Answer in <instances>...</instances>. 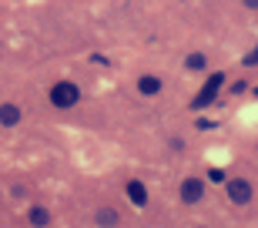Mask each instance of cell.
<instances>
[{"instance_id": "obj_1", "label": "cell", "mask_w": 258, "mask_h": 228, "mask_svg": "<svg viewBox=\"0 0 258 228\" xmlns=\"http://www.w3.org/2000/svg\"><path fill=\"white\" fill-rule=\"evenodd\" d=\"M77 101H81V87L71 84V81H60V84L50 87V104L60 107V111H67V107H74Z\"/></svg>"}, {"instance_id": "obj_2", "label": "cell", "mask_w": 258, "mask_h": 228, "mask_svg": "<svg viewBox=\"0 0 258 228\" xmlns=\"http://www.w3.org/2000/svg\"><path fill=\"white\" fill-rule=\"evenodd\" d=\"M221 84H225V74H211L208 81H205V87H201V94L191 101V107H195V111H198V107H205V104H211V101L218 97Z\"/></svg>"}, {"instance_id": "obj_3", "label": "cell", "mask_w": 258, "mask_h": 228, "mask_svg": "<svg viewBox=\"0 0 258 228\" xmlns=\"http://www.w3.org/2000/svg\"><path fill=\"white\" fill-rule=\"evenodd\" d=\"M228 201H231V205H248V201H251L248 178H231L228 181Z\"/></svg>"}, {"instance_id": "obj_4", "label": "cell", "mask_w": 258, "mask_h": 228, "mask_svg": "<svg viewBox=\"0 0 258 228\" xmlns=\"http://www.w3.org/2000/svg\"><path fill=\"white\" fill-rule=\"evenodd\" d=\"M201 198H205V181L184 178V181H181V201H184V205H198Z\"/></svg>"}, {"instance_id": "obj_5", "label": "cell", "mask_w": 258, "mask_h": 228, "mask_svg": "<svg viewBox=\"0 0 258 228\" xmlns=\"http://www.w3.org/2000/svg\"><path fill=\"white\" fill-rule=\"evenodd\" d=\"M127 198L134 201V208H144V205H148V191H144V185L138 178L127 181Z\"/></svg>"}, {"instance_id": "obj_6", "label": "cell", "mask_w": 258, "mask_h": 228, "mask_svg": "<svg viewBox=\"0 0 258 228\" xmlns=\"http://www.w3.org/2000/svg\"><path fill=\"white\" fill-rule=\"evenodd\" d=\"M20 118H24V111H20L17 104H0V124H4V128L20 124Z\"/></svg>"}, {"instance_id": "obj_7", "label": "cell", "mask_w": 258, "mask_h": 228, "mask_svg": "<svg viewBox=\"0 0 258 228\" xmlns=\"http://www.w3.org/2000/svg\"><path fill=\"white\" fill-rule=\"evenodd\" d=\"M138 91H141L144 97H154L158 91H161V81H158V77H151V74H144L141 81H138Z\"/></svg>"}, {"instance_id": "obj_8", "label": "cell", "mask_w": 258, "mask_h": 228, "mask_svg": "<svg viewBox=\"0 0 258 228\" xmlns=\"http://www.w3.org/2000/svg\"><path fill=\"white\" fill-rule=\"evenodd\" d=\"M27 221L30 225H50V211L40 208V205H34V208L27 211Z\"/></svg>"}, {"instance_id": "obj_9", "label": "cell", "mask_w": 258, "mask_h": 228, "mask_svg": "<svg viewBox=\"0 0 258 228\" xmlns=\"http://www.w3.org/2000/svg\"><path fill=\"white\" fill-rule=\"evenodd\" d=\"M184 64H188V71H205V67H208V57L195 50V54H188V57H184Z\"/></svg>"}, {"instance_id": "obj_10", "label": "cell", "mask_w": 258, "mask_h": 228, "mask_svg": "<svg viewBox=\"0 0 258 228\" xmlns=\"http://www.w3.org/2000/svg\"><path fill=\"white\" fill-rule=\"evenodd\" d=\"M97 225H117V211L114 208H97Z\"/></svg>"}, {"instance_id": "obj_11", "label": "cell", "mask_w": 258, "mask_h": 228, "mask_svg": "<svg viewBox=\"0 0 258 228\" xmlns=\"http://www.w3.org/2000/svg\"><path fill=\"white\" fill-rule=\"evenodd\" d=\"M241 64H245V67H258V47H255V50H248V54H245V61H241Z\"/></svg>"}, {"instance_id": "obj_12", "label": "cell", "mask_w": 258, "mask_h": 228, "mask_svg": "<svg viewBox=\"0 0 258 228\" xmlns=\"http://www.w3.org/2000/svg\"><path fill=\"white\" fill-rule=\"evenodd\" d=\"M208 178H211V181H225V171H221V168H211Z\"/></svg>"}, {"instance_id": "obj_13", "label": "cell", "mask_w": 258, "mask_h": 228, "mask_svg": "<svg viewBox=\"0 0 258 228\" xmlns=\"http://www.w3.org/2000/svg\"><path fill=\"white\" fill-rule=\"evenodd\" d=\"M168 144H171V151H181V148H184V141H181V138H171Z\"/></svg>"}, {"instance_id": "obj_14", "label": "cell", "mask_w": 258, "mask_h": 228, "mask_svg": "<svg viewBox=\"0 0 258 228\" xmlns=\"http://www.w3.org/2000/svg\"><path fill=\"white\" fill-rule=\"evenodd\" d=\"M241 4H245L248 10H258V0H241Z\"/></svg>"}, {"instance_id": "obj_15", "label": "cell", "mask_w": 258, "mask_h": 228, "mask_svg": "<svg viewBox=\"0 0 258 228\" xmlns=\"http://www.w3.org/2000/svg\"><path fill=\"white\" fill-rule=\"evenodd\" d=\"M255 94H258V91H255Z\"/></svg>"}]
</instances>
